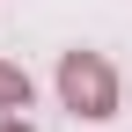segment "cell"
Wrapping results in <instances>:
<instances>
[{
  "label": "cell",
  "instance_id": "3",
  "mask_svg": "<svg viewBox=\"0 0 132 132\" xmlns=\"http://www.w3.org/2000/svg\"><path fill=\"white\" fill-rule=\"evenodd\" d=\"M0 132H29V125H0Z\"/></svg>",
  "mask_w": 132,
  "mask_h": 132
},
{
  "label": "cell",
  "instance_id": "2",
  "mask_svg": "<svg viewBox=\"0 0 132 132\" xmlns=\"http://www.w3.org/2000/svg\"><path fill=\"white\" fill-rule=\"evenodd\" d=\"M0 110H29V81L15 66H0Z\"/></svg>",
  "mask_w": 132,
  "mask_h": 132
},
{
  "label": "cell",
  "instance_id": "1",
  "mask_svg": "<svg viewBox=\"0 0 132 132\" xmlns=\"http://www.w3.org/2000/svg\"><path fill=\"white\" fill-rule=\"evenodd\" d=\"M59 95H66V110H81V118H110V110H118V73H110L95 52H66L59 59Z\"/></svg>",
  "mask_w": 132,
  "mask_h": 132
}]
</instances>
